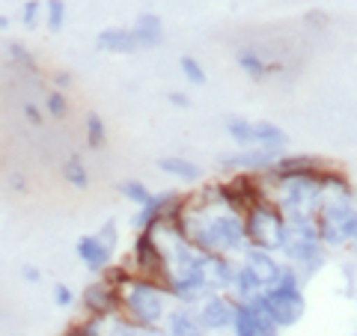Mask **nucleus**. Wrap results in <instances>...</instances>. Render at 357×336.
Wrapping results in <instances>:
<instances>
[{"label": "nucleus", "instance_id": "obj_1", "mask_svg": "<svg viewBox=\"0 0 357 336\" xmlns=\"http://www.w3.org/2000/svg\"><path fill=\"white\" fill-rule=\"evenodd\" d=\"M283 250L289 253V259L304 265L307 274H312L319 265H325L319 244V227L312 215H289L286 220V235H283Z\"/></svg>", "mask_w": 357, "mask_h": 336}, {"label": "nucleus", "instance_id": "obj_2", "mask_svg": "<svg viewBox=\"0 0 357 336\" xmlns=\"http://www.w3.org/2000/svg\"><path fill=\"white\" fill-rule=\"evenodd\" d=\"M194 241V247L208 250V253H236L248 247V232H244V220L229 211V215L211 217L206 227H197L194 232H188Z\"/></svg>", "mask_w": 357, "mask_h": 336}, {"label": "nucleus", "instance_id": "obj_3", "mask_svg": "<svg viewBox=\"0 0 357 336\" xmlns=\"http://www.w3.org/2000/svg\"><path fill=\"white\" fill-rule=\"evenodd\" d=\"M122 307L128 316L140 324V328H155L164 319L167 310V295L152 280H126V292H122Z\"/></svg>", "mask_w": 357, "mask_h": 336}, {"label": "nucleus", "instance_id": "obj_4", "mask_svg": "<svg viewBox=\"0 0 357 336\" xmlns=\"http://www.w3.org/2000/svg\"><path fill=\"white\" fill-rule=\"evenodd\" d=\"M265 304H268V312L277 328H292V324L304 316V295H301V283L295 271L283 268L277 283L268 286V292H262Z\"/></svg>", "mask_w": 357, "mask_h": 336}, {"label": "nucleus", "instance_id": "obj_5", "mask_svg": "<svg viewBox=\"0 0 357 336\" xmlns=\"http://www.w3.org/2000/svg\"><path fill=\"white\" fill-rule=\"evenodd\" d=\"M244 232L248 241L259 250H283V235H286V220L274 206L268 203H253L250 215L244 220Z\"/></svg>", "mask_w": 357, "mask_h": 336}, {"label": "nucleus", "instance_id": "obj_6", "mask_svg": "<svg viewBox=\"0 0 357 336\" xmlns=\"http://www.w3.org/2000/svg\"><path fill=\"white\" fill-rule=\"evenodd\" d=\"M321 215L316 217V227H319V241L325 244H342V241H351L357 235V211L345 203V199H325L321 197Z\"/></svg>", "mask_w": 357, "mask_h": 336}, {"label": "nucleus", "instance_id": "obj_7", "mask_svg": "<svg viewBox=\"0 0 357 336\" xmlns=\"http://www.w3.org/2000/svg\"><path fill=\"white\" fill-rule=\"evenodd\" d=\"M325 197V185L316 176H295L286 178L283 188V208L289 215H316Z\"/></svg>", "mask_w": 357, "mask_h": 336}, {"label": "nucleus", "instance_id": "obj_8", "mask_svg": "<svg viewBox=\"0 0 357 336\" xmlns=\"http://www.w3.org/2000/svg\"><path fill=\"white\" fill-rule=\"evenodd\" d=\"M191 274L208 289V292H220V289L232 286V277H236V271H232V265L227 259H220L218 253H208V250L197 253Z\"/></svg>", "mask_w": 357, "mask_h": 336}, {"label": "nucleus", "instance_id": "obj_9", "mask_svg": "<svg viewBox=\"0 0 357 336\" xmlns=\"http://www.w3.org/2000/svg\"><path fill=\"white\" fill-rule=\"evenodd\" d=\"M84 307L89 310V316H93V319L114 316L116 310H122V292H119V286L107 283V280L86 286L84 289Z\"/></svg>", "mask_w": 357, "mask_h": 336}, {"label": "nucleus", "instance_id": "obj_10", "mask_svg": "<svg viewBox=\"0 0 357 336\" xmlns=\"http://www.w3.org/2000/svg\"><path fill=\"white\" fill-rule=\"evenodd\" d=\"M134 262H137L140 274H146V277H158L167 268L164 253L155 244V229H140L137 244H134Z\"/></svg>", "mask_w": 357, "mask_h": 336}, {"label": "nucleus", "instance_id": "obj_11", "mask_svg": "<svg viewBox=\"0 0 357 336\" xmlns=\"http://www.w3.org/2000/svg\"><path fill=\"white\" fill-rule=\"evenodd\" d=\"M244 268L259 280V283L268 289L271 283H277V277H280V262H274V256L268 253V250H259V247H253L248 250V259H244Z\"/></svg>", "mask_w": 357, "mask_h": 336}, {"label": "nucleus", "instance_id": "obj_12", "mask_svg": "<svg viewBox=\"0 0 357 336\" xmlns=\"http://www.w3.org/2000/svg\"><path fill=\"white\" fill-rule=\"evenodd\" d=\"M199 324L203 328H211V330H220V328H227V324H232V312H236V307L229 304V300H223V298H206V300H199Z\"/></svg>", "mask_w": 357, "mask_h": 336}, {"label": "nucleus", "instance_id": "obj_13", "mask_svg": "<svg viewBox=\"0 0 357 336\" xmlns=\"http://www.w3.org/2000/svg\"><path fill=\"white\" fill-rule=\"evenodd\" d=\"M96 48L110 51V54H134V51H140V45H137V39H134V30L107 27L96 36Z\"/></svg>", "mask_w": 357, "mask_h": 336}, {"label": "nucleus", "instance_id": "obj_14", "mask_svg": "<svg viewBox=\"0 0 357 336\" xmlns=\"http://www.w3.org/2000/svg\"><path fill=\"white\" fill-rule=\"evenodd\" d=\"M75 250H77L81 262L89 268V271H105V268L110 265V250L96 238V235H84V238H77Z\"/></svg>", "mask_w": 357, "mask_h": 336}, {"label": "nucleus", "instance_id": "obj_15", "mask_svg": "<svg viewBox=\"0 0 357 336\" xmlns=\"http://www.w3.org/2000/svg\"><path fill=\"white\" fill-rule=\"evenodd\" d=\"M134 30V39H137L140 48H158L164 42V27H161V18L155 13H143L137 15V24L131 27Z\"/></svg>", "mask_w": 357, "mask_h": 336}, {"label": "nucleus", "instance_id": "obj_16", "mask_svg": "<svg viewBox=\"0 0 357 336\" xmlns=\"http://www.w3.org/2000/svg\"><path fill=\"white\" fill-rule=\"evenodd\" d=\"M274 158V149H250V152H241V155H227L220 158V167H241V170H262V167H271Z\"/></svg>", "mask_w": 357, "mask_h": 336}, {"label": "nucleus", "instance_id": "obj_17", "mask_svg": "<svg viewBox=\"0 0 357 336\" xmlns=\"http://www.w3.org/2000/svg\"><path fill=\"white\" fill-rule=\"evenodd\" d=\"M271 167H274V176L295 178V176H312L316 173V167H319V161L310 158V155H301V158H280V161H274Z\"/></svg>", "mask_w": 357, "mask_h": 336}, {"label": "nucleus", "instance_id": "obj_18", "mask_svg": "<svg viewBox=\"0 0 357 336\" xmlns=\"http://www.w3.org/2000/svg\"><path fill=\"white\" fill-rule=\"evenodd\" d=\"M253 143H259L262 149H283L289 137L283 128H277L274 122H253Z\"/></svg>", "mask_w": 357, "mask_h": 336}, {"label": "nucleus", "instance_id": "obj_19", "mask_svg": "<svg viewBox=\"0 0 357 336\" xmlns=\"http://www.w3.org/2000/svg\"><path fill=\"white\" fill-rule=\"evenodd\" d=\"M167 336H203V324L194 312L188 310H176L170 312V328H167Z\"/></svg>", "mask_w": 357, "mask_h": 336}, {"label": "nucleus", "instance_id": "obj_20", "mask_svg": "<svg viewBox=\"0 0 357 336\" xmlns=\"http://www.w3.org/2000/svg\"><path fill=\"white\" fill-rule=\"evenodd\" d=\"M232 286H236V295H238L241 304H250V300H253V298H259V295H262V289H265L259 280H256V277L248 271V268H241V271L232 277Z\"/></svg>", "mask_w": 357, "mask_h": 336}, {"label": "nucleus", "instance_id": "obj_21", "mask_svg": "<svg viewBox=\"0 0 357 336\" xmlns=\"http://www.w3.org/2000/svg\"><path fill=\"white\" fill-rule=\"evenodd\" d=\"M158 167L167 176H176V178H182V182H197V178L203 176V170H199L197 164L185 161V158H161Z\"/></svg>", "mask_w": 357, "mask_h": 336}, {"label": "nucleus", "instance_id": "obj_22", "mask_svg": "<svg viewBox=\"0 0 357 336\" xmlns=\"http://www.w3.org/2000/svg\"><path fill=\"white\" fill-rule=\"evenodd\" d=\"M232 328H236V336H256L262 330V324L250 312L248 304H241V307H236V312H232Z\"/></svg>", "mask_w": 357, "mask_h": 336}, {"label": "nucleus", "instance_id": "obj_23", "mask_svg": "<svg viewBox=\"0 0 357 336\" xmlns=\"http://www.w3.org/2000/svg\"><path fill=\"white\" fill-rule=\"evenodd\" d=\"M63 178L72 188H77V190H84L89 185V173H86V167H84L81 158H69V161L63 164Z\"/></svg>", "mask_w": 357, "mask_h": 336}, {"label": "nucleus", "instance_id": "obj_24", "mask_svg": "<svg viewBox=\"0 0 357 336\" xmlns=\"http://www.w3.org/2000/svg\"><path fill=\"white\" fill-rule=\"evenodd\" d=\"M107 143V131H105V122L98 114H89L86 116V146L89 149H102Z\"/></svg>", "mask_w": 357, "mask_h": 336}, {"label": "nucleus", "instance_id": "obj_25", "mask_svg": "<svg viewBox=\"0 0 357 336\" xmlns=\"http://www.w3.org/2000/svg\"><path fill=\"white\" fill-rule=\"evenodd\" d=\"M227 131H229V137L236 140V143H244V146H253V122H250V119H238V116H232V119H227Z\"/></svg>", "mask_w": 357, "mask_h": 336}, {"label": "nucleus", "instance_id": "obj_26", "mask_svg": "<svg viewBox=\"0 0 357 336\" xmlns=\"http://www.w3.org/2000/svg\"><path fill=\"white\" fill-rule=\"evenodd\" d=\"M45 24L51 33H60L66 24V3L63 0H45Z\"/></svg>", "mask_w": 357, "mask_h": 336}, {"label": "nucleus", "instance_id": "obj_27", "mask_svg": "<svg viewBox=\"0 0 357 336\" xmlns=\"http://www.w3.org/2000/svg\"><path fill=\"white\" fill-rule=\"evenodd\" d=\"M238 66H241V69L248 72L250 77H265V75H268V66L259 60V54H253V51H248V48L238 51Z\"/></svg>", "mask_w": 357, "mask_h": 336}, {"label": "nucleus", "instance_id": "obj_28", "mask_svg": "<svg viewBox=\"0 0 357 336\" xmlns=\"http://www.w3.org/2000/svg\"><path fill=\"white\" fill-rule=\"evenodd\" d=\"M119 190H122V197H128L131 203H137V206H146L152 199V190L143 182H134V178H131V182H122Z\"/></svg>", "mask_w": 357, "mask_h": 336}, {"label": "nucleus", "instance_id": "obj_29", "mask_svg": "<svg viewBox=\"0 0 357 336\" xmlns=\"http://www.w3.org/2000/svg\"><path fill=\"white\" fill-rule=\"evenodd\" d=\"M6 54H9V60H13L15 66H21V69H27V72H39V69H36V60L30 57V51H27L21 42H13V45H9Z\"/></svg>", "mask_w": 357, "mask_h": 336}, {"label": "nucleus", "instance_id": "obj_30", "mask_svg": "<svg viewBox=\"0 0 357 336\" xmlns=\"http://www.w3.org/2000/svg\"><path fill=\"white\" fill-rule=\"evenodd\" d=\"M178 69L185 72V77H188L191 84H197V86H203V84H206V72H203V66H199L194 57H182V60H178Z\"/></svg>", "mask_w": 357, "mask_h": 336}, {"label": "nucleus", "instance_id": "obj_31", "mask_svg": "<svg viewBox=\"0 0 357 336\" xmlns=\"http://www.w3.org/2000/svg\"><path fill=\"white\" fill-rule=\"evenodd\" d=\"M48 114L54 119H66V114H69V102H66L63 89H54V93H48Z\"/></svg>", "mask_w": 357, "mask_h": 336}, {"label": "nucleus", "instance_id": "obj_32", "mask_svg": "<svg viewBox=\"0 0 357 336\" xmlns=\"http://www.w3.org/2000/svg\"><path fill=\"white\" fill-rule=\"evenodd\" d=\"M39 18H42V3L39 0H27L24 9H21V24H24L27 30H33L39 24Z\"/></svg>", "mask_w": 357, "mask_h": 336}, {"label": "nucleus", "instance_id": "obj_33", "mask_svg": "<svg viewBox=\"0 0 357 336\" xmlns=\"http://www.w3.org/2000/svg\"><path fill=\"white\" fill-rule=\"evenodd\" d=\"M96 238H98V241H102V244H105V247H107V250H114V244H116V220H107V223H105V227H102V232H98V235H96Z\"/></svg>", "mask_w": 357, "mask_h": 336}, {"label": "nucleus", "instance_id": "obj_34", "mask_svg": "<svg viewBox=\"0 0 357 336\" xmlns=\"http://www.w3.org/2000/svg\"><path fill=\"white\" fill-rule=\"evenodd\" d=\"M98 324H102V319H93V321H86V324H75V328L66 330V336H96Z\"/></svg>", "mask_w": 357, "mask_h": 336}, {"label": "nucleus", "instance_id": "obj_35", "mask_svg": "<svg viewBox=\"0 0 357 336\" xmlns=\"http://www.w3.org/2000/svg\"><path fill=\"white\" fill-rule=\"evenodd\" d=\"M54 300H57L60 307H69L72 300H75L72 289H69V286H63V283H57V286H54Z\"/></svg>", "mask_w": 357, "mask_h": 336}, {"label": "nucleus", "instance_id": "obj_36", "mask_svg": "<svg viewBox=\"0 0 357 336\" xmlns=\"http://www.w3.org/2000/svg\"><path fill=\"white\" fill-rule=\"evenodd\" d=\"M24 119L30 122V125H36V128L45 122V119H42V110H39L36 105H33V102H27V105H24Z\"/></svg>", "mask_w": 357, "mask_h": 336}, {"label": "nucleus", "instance_id": "obj_37", "mask_svg": "<svg viewBox=\"0 0 357 336\" xmlns=\"http://www.w3.org/2000/svg\"><path fill=\"white\" fill-rule=\"evenodd\" d=\"M21 277H24L27 283H39V280H42L39 268H33V265H24V268H21Z\"/></svg>", "mask_w": 357, "mask_h": 336}, {"label": "nucleus", "instance_id": "obj_38", "mask_svg": "<svg viewBox=\"0 0 357 336\" xmlns=\"http://www.w3.org/2000/svg\"><path fill=\"white\" fill-rule=\"evenodd\" d=\"M9 185H13L15 190H18V194H24V176H21V173H13V176H9Z\"/></svg>", "mask_w": 357, "mask_h": 336}, {"label": "nucleus", "instance_id": "obj_39", "mask_svg": "<svg viewBox=\"0 0 357 336\" xmlns=\"http://www.w3.org/2000/svg\"><path fill=\"white\" fill-rule=\"evenodd\" d=\"M170 102L178 105V107H188V105H191V98H188L185 93H170Z\"/></svg>", "mask_w": 357, "mask_h": 336}, {"label": "nucleus", "instance_id": "obj_40", "mask_svg": "<svg viewBox=\"0 0 357 336\" xmlns=\"http://www.w3.org/2000/svg\"><path fill=\"white\" fill-rule=\"evenodd\" d=\"M54 84H57L60 89H66V86H69V84H72V77H69V75H66V72H60V75H54Z\"/></svg>", "mask_w": 357, "mask_h": 336}, {"label": "nucleus", "instance_id": "obj_41", "mask_svg": "<svg viewBox=\"0 0 357 336\" xmlns=\"http://www.w3.org/2000/svg\"><path fill=\"white\" fill-rule=\"evenodd\" d=\"M9 27V18L6 15H0V30H6Z\"/></svg>", "mask_w": 357, "mask_h": 336}, {"label": "nucleus", "instance_id": "obj_42", "mask_svg": "<svg viewBox=\"0 0 357 336\" xmlns=\"http://www.w3.org/2000/svg\"><path fill=\"white\" fill-rule=\"evenodd\" d=\"M354 250H357V235H354Z\"/></svg>", "mask_w": 357, "mask_h": 336}]
</instances>
